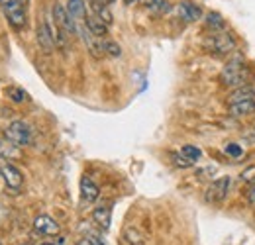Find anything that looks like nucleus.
<instances>
[{"label":"nucleus","instance_id":"1","mask_svg":"<svg viewBox=\"0 0 255 245\" xmlns=\"http://www.w3.org/2000/svg\"><path fill=\"white\" fill-rule=\"evenodd\" d=\"M248 79H250V71H248V65L242 59H234V61L226 63V67L220 73V83L228 89L244 87V85H248Z\"/></svg>","mask_w":255,"mask_h":245},{"label":"nucleus","instance_id":"2","mask_svg":"<svg viewBox=\"0 0 255 245\" xmlns=\"http://www.w3.org/2000/svg\"><path fill=\"white\" fill-rule=\"evenodd\" d=\"M0 10L16 31H22L28 26V12L22 0H0Z\"/></svg>","mask_w":255,"mask_h":245},{"label":"nucleus","instance_id":"3","mask_svg":"<svg viewBox=\"0 0 255 245\" xmlns=\"http://www.w3.org/2000/svg\"><path fill=\"white\" fill-rule=\"evenodd\" d=\"M204 47H206V51L222 57V55H228L236 49V41L226 31H212L208 37H204Z\"/></svg>","mask_w":255,"mask_h":245},{"label":"nucleus","instance_id":"4","mask_svg":"<svg viewBox=\"0 0 255 245\" xmlns=\"http://www.w3.org/2000/svg\"><path fill=\"white\" fill-rule=\"evenodd\" d=\"M4 137L8 143H12L14 147H28L32 143V127L22 120L12 122L6 129H4Z\"/></svg>","mask_w":255,"mask_h":245},{"label":"nucleus","instance_id":"5","mask_svg":"<svg viewBox=\"0 0 255 245\" xmlns=\"http://www.w3.org/2000/svg\"><path fill=\"white\" fill-rule=\"evenodd\" d=\"M53 22L55 26L61 31H65L67 35H75L79 31V26H77V20L67 12V6L55 2L53 4Z\"/></svg>","mask_w":255,"mask_h":245},{"label":"nucleus","instance_id":"6","mask_svg":"<svg viewBox=\"0 0 255 245\" xmlns=\"http://www.w3.org/2000/svg\"><path fill=\"white\" fill-rule=\"evenodd\" d=\"M228 192H230V177H220L214 183L208 184V188L204 192V200L208 204H222Z\"/></svg>","mask_w":255,"mask_h":245},{"label":"nucleus","instance_id":"7","mask_svg":"<svg viewBox=\"0 0 255 245\" xmlns=\"http://www.w3.org/2000/svg\"><path fill=\"white\" fill-rule=\"evenodd\" d=\"M35 35H37V43H39V47H41L45 53H51L53 47H55V22L51 24L49 18L41 20L39 26H37Z\"/></svg>","mask_w":255,"mask_h":245},{"label":"nucleus","instance_id":"8","mask_svg":"<svg viewBox=\"0 0 255 245\" xmlns=\"http://www.w3.org/2000/svg\"><path fill=\"white\" fill-rule=\"evenodd\" d=\"M0 177H2V181L4 184L8 186V188H12V190H20L22 188V184H24V175H22V171L16 167V165H12V163H8V161H0Z\"/></svg>","mask_w":255,"mask_h":245},{"label":"nucleus","instance_id":"9","mask_svg":"<svg viewBox=\"0 0 255 245\" xmlns=\"http://www.w3.org/2000/svg\"><path fill=\"white\" fill-rule=\"evenodd\" d=\"M33 230H35L37 234H41V236H57L61 228H59V224H57L51 216L41 214L33 220Z\"/></svg>","mask_w":255,"mask_h":245},{"label":"nucleus","instance_id":"10","mask_svg":"<svg viewBox=\"0 0 255 245\" xmlns=\"http://www.w3.org/2000/svg\"><path fill=\"white\" fill-rule=\"evenodd\" d=\"M177 12H179V18L185 20V22H196V20L202 18L200 6H196L194 2H189V0L181 2V4L177 6Z\"/></svg>","mask_w":255,"mask_h":245},{"label":"nucleus","instance_id":"11","mask_svg":"<svg viewBox=\"0 0 255 245\" xmlns=\"http://www.w3.org/2000/svg\"><path fill=\"white\" fill-rule=\"evenodd\" d=\"M230 114L234 118H248L255 114V100H242V102H232L230 104Z\"/></svg>","mask_w":255,"mask_h":245},{"label":"nucleus","instance_id":"12","mask_svg":"<svg viewBox=\"0 0 255 245\" xmlns=\"http://www.w3.org/2000/svg\"><path fill=\"white\" fill-rule=\"evenodd\" d=\"M98 194H100V188L96 186L95 181L89 179V177H83L81 179V198L91 204V202H95L96 198H98Z\"/></svg>","mask_w":255,"mask_h":245},{"label":"nucleus","instance_id":"13","mask_svg":"<svg viewBox=\"0 0 255 245\" xmlns=\"http://www.w3.org/2000/svg\"><path fill=\"white\" fill-rule=\"evenodd\" d=\"M85 28L91 31L93 35H96V37H104V35L108 33V26H106V24H104L96 14L85 18Z\"/></svg>","mask_w":255,"mask_h":245},{"label":"nucleus","instance_id":"14","mask_svg":"<svg viewBox=\"0 0 255 245\" xmlns=\"http://www.w3.org/2000/svg\"><path fill=\"white\" fill-rule=\"evenodd\" d=\"M93 220L100 230H108L110 222H112V208L110 206H98L93 212Z\"/></svg>","mask_w":255,"mask_h":245},{"label":"nucleus","instance_id":"15","mask_svg":"<svg viewBox=\"0 0 255 245\" xmlns=\"http://www.w3.org/2000/svg\"><path fill=\"white\" fill-rule=\"evenodd\" d=\"M67 12L79 22V20H85L87 18V6H85V0H69L67 2Z\"/></svg>","mask_w":255,"mask_h":245},{"label":"nucleus","instance_id":"16","mask_svg":"<svg viewBox=\"0 0 255 245\" xmlns=\"http://www.w3.org/2000/svg\"><path fill=\"white\" fill-rule=\"evenodd\" d=\"M255 96V89L250 85H244V87H238L236 91L230 94V104L232 102H242V100H252Z\"/></svg>","mask_w":255,"mask_h":245},{"label":"nucleus","instance_id":"17","mask_svg":"<svg viewBox=\"0 0 255 245\" xmlns=\"http://www.w3.org/2000/svg\"><path fill=\"white\" fill-rule=\"evenodd\" d=\"M206 26L212 31H224L228 28L226 20H224L220 14H216V12H210V14L206 16Z\"/></svg>","mask_w":255,"mask_h":245},{"label":"nucleus","instance_id":"18","mask_svg":"<svg viewBox=\"0 0 255 245\" xmlns=\"http://www.w3.org/2000/svg\"><path fill=\"white\" fill-rule=\"evenodd\" d=\"M93 6H95L96 16H98V18H100V20H102L106 26H110L114 18H112V12L108 10V6H104V4H100V2H96V0L93 2Z\"/></svg>","mask_w":255,"mask_h":245},{"label":"nucleus","instance_id":"19","mask_svg":"<svg viewBox=\"0 0 255 245\" xmlns=\"http://www.w3.org/2000/svg\"><path fill=\"white\" fill-rule=\"evenodd\" d=\"M145 8L153 14H167L171 10V4H169V0H151Z\"/></svg>","mask_w":255,"mask_h":245},{"label":"nucleus","instance_id":"20","mask_svg":"<svg viewBox=\"0 0 255 245\" xmlns=\"http://www.w3.org/2000/svg\"><path fill=\"white\" fill-rule=\"evenodd\" d=\"M181 155H183L185 159H189L192 165H194L196 161H200V157H202V151H200L198 147H194V145H183V149H181Z\"/></svg>","mask_w":255,"mask_h":245},{"label":"nucleus","instance_id":"21","mask_svg":"<svg viewBox=\"0 0 255 245\" xmlns=\"http://www.w3.org/2000/svg\"><path fill=\"white\" fill-rule=\"evenodd\" d=\"M124 242H126L128 245H141L143 244V236H141L137 230L128 228L126 232H124Z\"/></svg>","mask_w":255,"mask_h":245},{"label":"nucleus","instance_id":"22","mask_svg":"<svg viewBox=\"0 0 255 245\" xmlns=\"http://www.w3.org/2000/svg\"><path fill=\"white\" fill-rule=\"evenodd\" d=\"M102 47H104V53H106L108 57H118V55L122 53L120 45H118L116 41H110V39H102Z\"/></svg>","mask_w":255,"mask_h":245},{"label":"nucleus","instance_id":"23","mask_svg":"<svg viewBox=\"0 0 255 245\" xmlns=\"http://www.w3.org/2000/svg\"><path fill=\"white\" fill-rule=\"evenodd\" d=\"M224 153L228 155V157H234V159H240L242 155H244V149L238 145V143H228L226 147H224Z\"/></svg>","mask_w":255,"mask_h":245},{"label":"nucleus","instance_id":"24","mask_svg":"<svg viewBox=\"0 0 255 245\" xmlns=\"http://www.w3.org/2000/svg\"><path fill=\"white\" fill-rule=\"evenodd\" d=\"M8 96L12 98V100H16V102H22V100H26V92L22 91V89H16V87H10L8 89Z\"/></svg>","mask_w":255,"mask_h":245},{"label":"nucleus","instance_id":"25","mask_svg":"<svg viewBox=\"0 0 255 245\" xmlns=\"http://www.w3.org/2000/svg\"><path fill=\"white\" fill-rule=\"evenodd\" d=\"M171 159H173V163H175L177 167H183V169L192 167V163L189 161V159H185V157L181 155V151H179V153H173V155H171Z\"/></svg>","mask_w":255,"mask_h":245},{"label":"nucleus","instance_id":"26","mask_svg":"<svg viewBox=\"0 0 255 245\" xmlns=\"http://www.w3.org/2000/svg\"><path fill=\"white\" fill-rule=\"evenodd\" d=\"M242 181L244 183H254L255 181V165H252V167H248L244 173H242Z\"/></svg>","mask_w":255,"mask_h":245},{"label":"nucleus","instance_id":"27","mask_svg":"<svg viewBox=\"0 0 255 245\" xmlns=\"http://www.w3.org/2000/svg\"><path fill=\"white\" fill-rule=\"evenodd\" d=\"M0 155H16V149H14V145L12 143H4V141H0Z\"/></svg>","mask_w":255,"mask_h":245},{"label":"nucleus","instance_id":"28","mask_svg":"<svg viewBox=\"0 0 255 245\" xmlns=\"http://www.w3.org/2000/svg\"><path fill=\"white\" fill-rule=\"evenodd\" d=\"M244 139H246L248 143H255V123H252V125L244 131Z\"/></svg>","mask_w":255,"mask_h":245},{"label":"nucleus","instance_id":"29","mask_svg":"<svg viewBox=\"0 0 255 245\" xmlns=\"http://www.w3.org/2000/svg\"><path fill=\"white\" fill-rule=\"evenodd\" d=\"M248 202H250L252 206H255V181L250 184V188H248Z\"/></svg>","mask_w":255,"mask_h":245},{"label":"nucleus","instance_id":"30","mask_svg":"<svg viewBox=\"0 0 255 245\" xmlns=\"http://www.w3.org/2000/svg\"><path fill=\"white\" fill-rule=\"evenodd\" d=\"M77 245H98V244H96L95 240H91V238H83Z\"/></svg>","mask_w":255,"mask_h":245},{"label":"nucleus","instance_id":"31","mask_svg":"<svg viewBox=\"0 0 255 245\" xmlns=\"http://www.w3.org/2000/svg\"><path fill=\"white\" fill-rule=\"evenodd\" d=\"M96 2H100V4H104V6H110V4H114L116 0H96Z\"/></svg>","mask_w":255,"mask_h":245},{"label":"nucleus","instance_id":"32","mask_svg":"<svg viewBox=\"0 0 255 245\" xmlns=\"http://www.w3.org/2000/svg\"><path fill=\"white\" fill-rule=\"evenodd\" d=\"M126 4H135V2H139V0H124Z\"/></svg>","mask_w":255,"mask_h":245},{"label":"nucleus","instance_id":"33","mask_svg":"<svg viewBox=\"0 0 255 245\" xmlns=\"http://www.w3.org/2000/svg\"><path fill=\"white\" fill-rule=\"evenodd\" d=\"M22 2H24V4H28V2H30V0H22Z\"/></svg>","mask_w":255,"mask_h":245},{"label":"nucleus","instance_id":"34","mask_svg":"<svg viewBox=\"0 0 255 245\" xmlns=\"http://www.w3.org/2000/svg\"><path fill=\"white\" fill-rule=\"evenodd\" d=\"M41 245H53V244H41Z\"/></svg>","mask_w":255,"mask_h":245},{"label":"nucleus","instance_id":"35","mask_svg":"<svg viewBox=\"0 0 255 245\" xmlns=\"http://www.w3.org/2000/svg\"><path fill=\"white\" fill-rule=\"evenodd\" d=\"M20 245H30V244H20Z\"/></svg>","mask_w":255,"mask_h":245}]
</instances>
